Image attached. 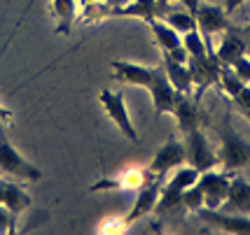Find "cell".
<instances>
[{
  "mask_svg": "<svg viewBox=\"0 0 250 235\" xmlns=\"http://www.w3.org/2000/svg\"><path fill=\"white\" fill-rule=\"evenodd\" d=\"M183 210L187 212H199L201 207H204V191H201V186L199 184H192V186H187L185 191H183Z\"/></svg>",
  "mask_w": 250,
  "mask_h": 235,
  "instance_id": "cell-27",
  "label": "cell"
},
{
  "mask_svg": "<svg viewBox=\"0 0 250 235\" xmlns=\"http://www.w3.org/2000/svg\"><path fill=\"white\" fill-rule=\"evenodd\" d=\"M154 177H159V175L150 172V168H126V170L117 172L115 177H103V180L94 182L89 186V191H138Z\"/></svg>",
  "mask_w": 250,
  "mask_h": 235,
  "instance_id": "cell-4",
  "label": "cell"
},
{
  "mask_svg": "<svg viewBox=\"0 0 250 235\" xmlns=\"http://www.w3.org/2000/svg\"><path fill=\"white\" fill-rule=\"evenodd\" d=\"M108 2L112 5V7H120V5H126L129 0H108Z\"/></svg>",
  "mask_w": 250,
  "mask_h": 235,
  "instance_id": "cell-36",
  "label": "cell"
},
{
  "mask_svg": "<svg viewBox=\"0 0 250 235\" xmlns=\"http://www.w3.org/2000/svg\"><path fill=\"white\" fill-rule=\"evenodd\" d=\"M168 2L166 0H131L126 5L112 7V17H136L143 21H150L154 17H164L166 14Z\"/></svg>",
  "mask_w": 250,
  "mask_h": 235,
  "instance_id": "cell-15",
  "label": "cell"
},
{
  "mask_svg": "<svg viewBox=\"0 0 250 235\" xmlns=\"http://www.w3.org/2000/svg\"><path fill=\"white\" fill-rule=\"evenodd\" d=\"M231 70L236 72V75L246 82V84H250V56L248 54H243V56H239L236 61H231Z\"/></svg>",
  "mask_w": 250,
  "mask_h": 235,
  "instance_id": "cell-30",
  "label": "cell"
},
{
  "mask_svg": "<svg viewBox=\"0 0 250 235\" xmlns=\"http://www.w3.org/2000/svg\"><path fill=\"white\" fill-rule=\"evenodd\" d=\"M183 161H185V145L178 142L175 138H168L159 149L154 151V156L147 168H150V172L164 177L166 172H171L173 168H180Z\"/></svg>",
  "mask_w": 250,
  "mask_h": 235,
  "instance_id": "cell-11",
  "label": "cell"
},
{
  "mask_svg": "<svg viewBox=\"0 0 250 235\" xmlns=\"http://www.w3.org/2000/svg\"><path fill=\"white\" fill-rule=\"evenodd\" d=\"M147 91H150V96H152V103H154L157 114H171V109H173L175 100H178V91H175L173 84L168 82L166 70H164L162 63L157 65L154 79H152V84L147 86Z\"/></svg>",
  "mask_w": 250,
  "mask_h": 235,
  "instance_id": "cell-12",
  "label": "cell"
},
{
  "mask_svg": "<svg viewBox=\"0 0 250 235\" xmlns=\"http://www.w3.org/2000/svg\"><path fill=\"white\" fill-rule=\"evenodd\" d=\"M126 228H129V224H126L124 217H108V219H103V221L98 224L96 233L98 235H117V233H124Z\"/></svg>",
  "mask_w": 250,
  "mask_h": 235,
  "instance_id": "cell-28",
  "label": "cell"
},
{
  "mask_svg": "<svg viewBox=\"0 0 250 235\" xmlns=\"http://www.w3.org/2000/svg\"><path fill=\"white\" fill-rule=\"evenodd\" d=\"M187 65H189V70H192V79H194V86H196L194 98L201 100L204 91L220 79V68H222V63H220L215 56L208 54V56H201V58L189 56V58H187Z\"/></svg>",
  "mask_w": 250,
  "mask_h": 235,
  "instance_id": "cell-10",
  "label": "cell"
},
{
  "mask_svg": "<svg viewBox=\"0 0 250 235\" xmlns=\"http://www.w3.org/2000/svg\"><path fill=\"white\" fill-rule=\"evenodd\" d=\"M87 2H96V0H80V5H87Z\"/></svg>",
  "mask_w": 250,
  "mask_h": 235,
  "instance_id": "cell-37",
  "label": "cell"
},
{
  "mask_svg": "<svg viewBox=\"0 0 250 235\" xmlns=\"http://www.w3.org/2000/svg\"><path fill=\"white\" fill-rule=\"evenodd\" d=\"M241 33H243V37L248 40V49H250V23H248V26H243V28H241Z\"/></svg>",
  "mask_w": 250,
  "mask_h": 235,
  "instance_id": "cell-35",
  "label": "cell"
},
{
  "mask_svg": "<svg viewBox=\"0 0 250 235\" xmlns=\"http://www.w3.org/2000/svg\"><path fill=\"white\" fill-rule=\"evenodd\" d=\"M183 44H185V49L189 56H194V58H201V56H208V47H206V40H204V35L199 33V28L194 31H189L183 35Z\"/></svg>",
  "mask_w": 250,
  "mask_h": 235,
  "instance_id": "cell-26",
  "label": "cell"
},
{
  "mask_svg": "<svg viewBox=\"0 0 250 235\" xmlns=\"http://www.w3.org/2000/svg\"><path fill=\"white\" fill-rule=\"evenodd\" d=\"M243 117H246V119L250 121V109H248V112H243Z\"/></svg>",
  "mask_w": 250,
  "mask_h": 235,
  "instance_id": "cell-38",
  "label": "cell"
},
{
  "mask_svg": "<svg viewBox=\"0 0 250 235\" xmlns=\"http://www.w3.org/2000/svg\"><path fill=\"white\" fill-rule=\"evenodd\" d=\"M101 107L105 109V114L108 119H112V124L122 130V135L131 142H138V130L133 126V121H131L129 112H126V103H124V96H122L120 91H108V89H103L101 91Z\"/></svg>",
  "mask_w": 250,
  "mask_h": 235,
  "instance_id": "cell-6",
  "label": "cell"
},
{
  "mask_svg": "<svg viewBox=\"0 0 250 235\" xmlns=\"http://www.w3.org/2000/svg\"><path fill=\"white\" fill-rule=\"evenodd\" d=\"M17 228V214L10 207L0 205V233H14Z\"/></svg>",
  "mask_w": 250,
  "mask_h": 235,
  "instance_id": "cell-29",
  "label": "cell"
},
{
  "mask_svg": "<svg viewBox=\"0 0 250 235\" xmlns=\"http://www.w3.org/2000/svg\"><path fill=\"white\" fill-rule=\"evenodd\" d=\"M112 79L122 82V84H136V86H147L152 84L154 72H157V65L154 68H145L138 63H129V61H112Z\"/></svg>",
  "mask_w": 250,
  "mask_h": 235,
  "instance_id": "cell-13",
  "label": "cell"
},
{
  "mask_svg": "<svg viewBox=\"0 0 250 235\" xmlns=\"http://www.w3.org/2000/svg\"><path fill=\"white\" fill-rule=\"evenodd\" d=\"M194 17H196V28H199V33H201V35H204V40H206L208 54L213 56V44H210V37H213V35H218V33H225L227 28H231L229 14L225 12V7L199 2Z\"/></svg>",
  "mask_w": 250,
  "mask_h": 235,
  "instance_id": "cell-7",
  "label": "cell"
},
{
  "mask_svg": "<svg viewBox=\"0 0 250 235\" xmlns=\"http://www.w3.org/2000/svg\"><path fill=\"white\" fill-rule=\"evenodd\" d=\"M248 54V40L243 37V33L239 28H227L222 33V40H220V47L213 52V56L218 58L222 65H229L231 61H236L239 56Z\"/></svg>",
  "mask_w": 250,
  "mask_h": 235,
  "instance_id": "cell-17",
  "label": "cell"
},
{
  "mask_svg": "<svg viewBox=\"0 0 250 235\" xmlns=\"http://www.w3.org/2000/svg\"><path fill=\"white\" fill-rule=\"evenodd\" d=\"M222 210L236 214H250V182H246L236 172L229 180V193L227 200L222 203Z\"/></svg>",
  "mask_w": 250,
  "mask_h": 235,
  "instance_id": "cell-18",
  "label": "cell"
},
{
  "mask_svg": "<svg viewBox=\"0 0 250 235\" xmlns=\"http://www.w3.org/2000/svg\"><path fill=\"white\" fill-rule=\"evenodd\" d=\"M196 217L204 221V224H210L225 231V233L231 235H250V214H236V212H218V210H208V207H201Z\"/></svg>",
  "mask_w": 250,
  "mask_h": 235,
  "instance_id": "cell-9",
  "label": "cell"
},
{
  "mask_svg": "<svg viewBox=\"0 0 250 235\" xmlns=\"http://www.w3.org/2000/svg\"><path fill=\"white\" fill-rule=\"evenodd\" d=\"M243 2H246V0H225V5H222V7H225V12H227V14H231V12L239 10Z\"/></svg>",
  "mask_w": 250,
  "mask_h": 235,
  "instance_id": "cell-33",
  "label": "cell"
},
{
  "mask_svg": "<svg viewBox=\"0 0 250 235\" xmlns=\"http://www.w3.org/2000/svg\"><path fill=\"white\" fill-rule=\"evenodd\" d=\"M162 21H166L171 28H175V31L180 33V35H185V33L194 31L196 28V17L192 14L189 10H180V12H166L164 17H159Z\"/></svg>",
  "mask_w": 250,
  "mask_h": 235,
  "instance_id": "cell-24",
  "label": "cell"
},
{
  "mask_svg": "<svg viewBox=\"0 0 250 235\" xmlns=\"http://www.w3.org/2000/svg\"><path fill=\"white\" fill-rule=\"evenodd\" d=\"M147 23H150V31H152V35H154V42L162 47V52H171V49L183 44V35L175 31V28H171L166 21H162L159 17L150 19Z\"/></svg>",
  "mask_w": 250,
  "mask_h": 235,
  "instance_id": "cell-22",
  "label": "cell"
},
{
  "mask_svg": "<svg viewBox=\"0 0 250 235\" xmlns=\"http://www.w3.org/2000/svg\"><path fill=\"white\" fill-rule=\"evenodd\" d=\"M185 161H189V165H194L199 172H206L220 163V156L210 147V142L201 133V128L185 133Z\"/></svg>",
  "mask_w": 250,
  "mask_h": 235,
  "instance_id": "cell-5",
  "label": "cell"
},
{
  "mask_svg": "<svg viewBox=\"0 0 250 235\" xmlns=\"http://www.w3.org/2000/svg\"><path fill=\"white\" fill-rule=\"evenodd\" d=\"M229 180H231L229 172L213 170V168L199 175L196 184L204 191V207H208V210H220L222 207V203L227 200L229 193Z\"/></svg>",
  "mask_w": 250,
  "mask_h": 235,
  "instance_id": "cell-8",
  "label": "cell"
},
{
  "mask_svg": "<svg viewBox=\"0 0 250 235\" xmlns=\"http://www.w3.org/2000/svg\"><path fill=\"white\" fill-rule=\"evenodd\" d=\"M0 172L7 175V177L26 180V182H40L42 180V170L38 165H33L26 156H21L5 133H0Z\"/></svg>",
  "mask_w": 250,
  "mask_h": 235,
  "instance_id": "cell-3",
  "label": "cell"
},
{
  "mask_svg": "<svg viewBox=\"0 0 250 235\" xmlns=\"http://www.w3.org/2000/svg\"><path fill=\"white\" fill-rule=\"evenodd\" d=\"M110 17H112V5L103 2V0L80 5V14H77V19L82 23H98V21H103V19H110Z\"/></svg>",
  "mask_w": 250,
  "mask_h": 235,
  "instance_id": "cell-23",
  "label": "cell"
},
{
  "mask_svg": "<svg viewBox=\"0 0 250 235\" xmlns=\"http://www.w3.org/2000/svg\"><path fill=\"white\" fill-rule=\"evenodd\" d=\"M162 184H164V177H154L150 182L145 184L143 189H138V196H136V203L131 207V212L124 217L126 219V224H133V221H138L143 214L147 212H154V205L159 200V193H162Z\"/></svg>",
  "mask_w": 250,
  "mask_h": 235,
  "instance_id": "cell-14",
  "label": "cell"
},
{
  "mask_svg": "<svg viewBox=\"0 0 250 235\" xmlns=\"http://www.w3.org/2000/svg\"><path fill=\"white\" fill-rule=\"evenodd\" d=\"M0 121H2L5 126H12V124H14V114H12V112L2 105V103H0Z\"/></svg>",
  "mask_w": 250,
  "mask_h": 235,
  "instance_id": "cell-32",
  "label": "cell"
},
{
  "mask_svg": "<svg viewBox=\"0 0 250 235\" xmlns=\"http://www.w3.org/2000/svg\"><path fill=\"white\" fill-rule=\"evenodd\" d=\"M0 205L10 207L14 214H21L23 210H28L33 205V198L23 186H19V184H14V182H7V180L0 177Z\"/></svg>",
  "mask_w": 250,
  "mask_h": 235,
  "instance_id": "cell-19",
  "label": "cell"
},
{
  "mask_svg": "<svg viewBox=\"0 0 250 235\" xmlns=\"http://www.w3.org/2000/svg\"><path fill=\"white\" fill-rule=\"evenodd\" d=\"M199 175L201 172L196 170L194 165H185V168L175 170V175H171V180L166 184H162V193H159V200L154 205V212L159 214V217H164V214H168V212L183 210V200H180L183 191L199 180Z\"/></svg>",
  "mask_w": 250,
  "mask_h": 235,
  "instance_id": "cell-2",
  "label": "cell"
},
{
  "mask_svg": "<svg viewBox=\"0 0 250 235\" xmlns=\"http://www.w3.org/2000/svg\"><path fill=\"white\" fill-rule=\"evenodd\" d=\"M164 70H166V77H168V82L173 84V89L178 93H183V96H189L192 93V89H194V79H192V70H189V65L187 63H178L173 58H168V56H164Z\"/></svg>",
  "mask_w": 250,
  "mask_h": 235,
  "instance_id": "cell-21",
  "label": "cell"
},
{
  "mask_svg": "<svg viewBox=\"0 0 250 235\" xmlns=\"http://www.w3.org/2000/svg\"><path fill=\"white\" fill-rule=\"evenodd\" d=\"M229 100L236 105V109H239L241 114H243V112H248V109H250V86L246 84V86H243V91H239L236 96L229 98Z\"/></svg>",
  "mask_w": 250,
  "mask_h": 235,
  "instance_id": "cell-31",
  "label": "cell"
},
{
  "mask_svg": "<svg viewBox=\"0 0 250 235\" xmlns=\"http://www.w3.org/2000/svg\"><path fill=\"white\" fill-rule=\"evenodd\" d=\"M220 142H222V149H220L218 156L225 172L234 175V172H239L241 168H246L250 163V142L243 140V135L231 126L229 114L220 126Z\"/></svg>",
  "mask_w": 250,
  "mask_h": 235,
  "instance_id": "cell-1",
  "label": "cell"
},
{
  "mask_svg": "<svg viewBox=\"0 0 250 235\" xmlns=\"http://www.w3.org/2000/svg\"><path fill=\"white\" fill-rule=\"evenodd\" d=\"M220 89H222V93L227 98H234L239 91H243V86H246V82L241 79L234 70H231V65H222L220 68V79H218Z\"/></svg>",
  "mask_w": 250,
  "mask_h": 235,
  "instance_id": "cell-25",
  "label": "cell"
},
{
  "mask_svg": "<svg viewBox=\"0 0 250 235\" xmlns=\"http://www.w3.org/2000/svg\"><path fill=\"white\" fill-rule=\"evenodd\" d=\"M166 2H168V0H166ZM178 2H180V5L185 7V10H189V12H192V14H194V12H196V7H199V2H201V0H178Z\"/></svg>",
  "mask_w": 250,
  "mask_h": 235,
  "instance_id": "cell-34",
  "label": "cell"
},
{
  "mask_svg": "<svg viewBox=\"0 0 250 235\" xmlns=\"http://www.w3.org/2000/svg\"><path fill=\"white\" fill-rule=\"evenodd\" d=\"M49 12L56 19L54 31L59 35H70V28H73V23L77 21V14H80L77 0H49Z\"/></svg>",
  "mask_w": 250,
  "mask_h": 235,
  "instance_id": "cell-20",
  "label": "cell"
},
{
  "mask_svg": "<svg viewBox=\"0 0 250 235\" xmlns=\"http://www.w3.org/2000/svg\"><path fill=\"white\" fill-rule=\"evenodd\" d=\"M171 114L175 117V121H178V128L183 130V135H185V133H189V130L199 128V124H201L199 98H194L192 93H189V96L178 93V100H175Z\"/></svg>",
  "mask_w": 250,
  "mask_h": 235,
  "instance_id": "cell-16",
  "label": "cell"
}]
</instances>
